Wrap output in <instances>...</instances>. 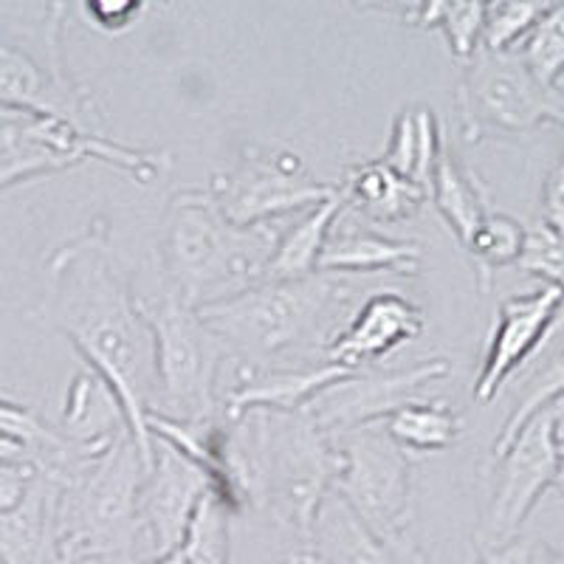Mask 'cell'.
<instances>
[{
    "label": "cell",
    "mask_w": 564,
    "mask_h": 564,
    "mask_svg": "<svg viewBox=\"0 0 564 564\" xmlns=\"http://www.w3.org/2000/svg\"><path fill=\"white\" fill-rule=\"evenodd\" d=\"M291 564H308V562H305V558H302V556H296L294 562H291Z\"/></svg>",
    "instance_id": "41"
},
{
    "label": "cell",
    "mask_w": 564,
    "mask_h": 564,
    "mask_svg": "<svg viewBox=\"0 0 564 564\" xmlns=\"http://www.w3.org/2000/svg\"><path fill=\"white\" fill-rule=\"evenodd\" d=\"M352 280L327 271L300 280H265L198 314L246 365L327 361V347L339 334L336 322L350 308Z\"/></svg>",
    "instance_id": "3"
},
{
    "label": "cell",
    "mask_w": 564,
    "mask_h": 564,
    "mask_svg": "<svg viewBox=\"0 0 564 564\" xmlns=\"http://www.w3.org/2000/svg\"><path fill=\"white\" fill-rule=\"evenodd\" d=\"M54 558L57 564H141V486L148 468L133 435L124 432L108 449H74L54 466Z\"/></svg>",
    "instance_id": "2"
},
{
    "label": "cell",
    "mask_w": 564,
    "mask_h": 564,
    "mask_svg": "<svg viewBox=\"0 0 564 564\" xmlns=\"http://www.w3.org/2000/svg\"><path fill=\"white\" fill-rule=\"evenodd\" d=\"M206 189L220 215L243 229L276 224L339 195V186L314 178L305 161L285 148H246Z\"/></svg>",
    "instance_id": "8"
},
{
    "label": "cell",
    "mask_w": 564,
    "mask_h": 564,
    "mask_svg": "<svg viewBox=\"0 0 564 564\" xmlns=\"http://www.w3.org/2000/svg\"><path fill=\"white\" fill-rule=\"evenodd\" d=\"M539 220H545L547 226L564 235V150L542 186V218Z\"/></svg>",
    "instance_id": "35"
},
{
    "label": "cell",
    "mask_w": 564,
    "mask_h": 564,
    "mask_svg": "<svg viewBox=\"0 0 564 564\" xmlns=\"http://www.w3.org/2000/svg\"><path fill=\"white\" fill-rule=\"evenodd\" d=\"M308 564H395L390 547L381 542L339 491L322 502L308 539L302 542Z\"/></svg>",
    "instance_id": "17"
},
{
    "label": "cell",
    "mask_w": 564,
    "mask_h": 564,
    "mask_svg": "<svg viewBox=\"0 0 564 564\" xmlns=\"http://www.w3.org/2000/svg\"><path fill=\"white\" fill-rule=\"evenodd\" d=\"M517 404H513L511 415L502 423L500 435L494 441V460L511 446L517 432L531 421L536 412L545 410L553 398L564 392V314L558 325L553 327V334L542 345V350L517 372Z\"/></svg>",
    "instance_id": "21"
},
{
    "label": "cell",
    "mask_w": 564,
    "mask_h": 564,
    "mask_svg": "<svg viewBox=\"0 0 564 564\" xmlns=\"http://www.w3.org/2000/svg\"><path fill=\"white\" fill-rule=\"evenodd\" d=\"M517 52L539 83H545L547 88H562L558 83L564 77V0L553 3L551 12L539 20Z\"/></svg>",
    "instance_id": "30"
},
{
    "label": "cell",
    "mask_w": 564,
    "mask_h": 564,
    "mask_svg": "<svg viewBox=\"0 0 564 564\" xmlns=\"http://www.w3.org/2000/svg\"><path fill=\"white\" fill-rule=\"evenodd\" d=\"M423 249L412 240H398L379 235L350 209H341L325 251H322L319 271L327 274H398L415 276L421 269Z\"/></svg>",
    "instance_id": "16"
},
{
    "label": "cell",
    "mask_w": 564,
    "mask_h": 564,
    "mask_svg": "<svg viewBox=\"0 0 564 564\" xmlns=\"http://www.w3.org/2000/svg\"><path fill=\"white\" fill-rule=\"evenodd\" d=\"M491 3L494 0H426L417 26L441 29L452 57L466 65L480 52Z\"/></svg>",
    "instance_id": "25"
},
{
    "label": "cell",
    "mask_w": 564,
    "mask_h": 564,
    "mask_svg": "<svg viewBox=\"0 0 564 564\" xmlns=\"http://www.w3.org/2000/svg\"><path fill=\"white\" fill-rule=\"evenodd\" d=\"M525 235L528 226H522L517 218H511L506 212H488L480 229L475 231V238L466 246V251L475 260L477 285H480L482 294H491L497 269H506V265L520 260L522 249H525Z\"/></svg>",
    "instance_id": "26"
},
{
    "label": "cell",
    "mask_w": 564,
    "mask_h": 564,
    "mask_svg": "<svg viewBox=\"0 0 564 564\" xmlns=\"http://www.w3.org/2000/svg\"><path fill=\"white\" fill-rule=\"evenodd\" d=\"M525 274L545 280V285H556L564 291V235L547 226L545 220H536L528 226L525 249L517 260Z\"/></svg>",
    "instance_id": "31"
},
{
    "label": "cell",
    "mask_w": 564,
    "mask_h": 564,
    "mask_svg": "<svg viewBox=\"0 0 564 564\" xmlns=\"http://www.w3.org/2000/svg\"><path fill=\"white\" fill-rule=\"evenodd\" d=\"M124 432L128 417L113 390L94 370L77 372L65 390L63 435L83 449L102 452Z\"/></svg>",
    "instance_id": "18"
},
{
    "label": "cell",
    "mask_w": 564,
    "mask_h": 564,
    "mask_svg": "<svg viewBox=\"0 0 564 564\" xmlns=\"http://www.w3.org/2000/svg\"><path fill=\"white\" fill-rule=\"evenodd\" d=\"M384 426L406 455H430V452L449 449L463 432L460 415L452 406L437 404L430 398L392 412Z\"/></svg>",
    "instance_id": "24"
},
{
    "label": "cell",
    "mask_w": 564,
    "mask_h": 564,
    "mask_svg": "<svg viewBox=\"0 0 564 564\" xmlns=\"http://www.w3.org/2000/svg\"><path fill=\"white\" fill-rule=\"evenodd\" d=\"M339 193L345 209L359 215L361 220H381V224H398V220L412 218L417 215L423 200H430L423 186L395 173L381 159L352 167Z\"/></svg>",
    "instance_id": "19"
},
{
    "label": "cell",
    "mask_w": 564,
    "mask_h": 564,
    "mask_svg": "<svg viewBox=\"0 0 564 564\" xmlns=\"http://www.w3.org/2000/svg\"><path fill=\"white\" fill-rule=\"evenodd\" d=\"M452 365L446 359H430L392 372L356 370L319 392L302 410L308 412L316 426L325 430L327 435H339V432L359 430L367 423L387 421L401 406L423 401L426 390L446 379Z\"/></svg>",
    "instance_id": "11"
},
{
    "label": "cell",
    "mask_w": 564,
    "mask_h": 564,
    "mask_svg": "<svg viewBox=\"0 0 564 564\" xmlns=\"http://www.w3.org/2000/svg\"><path fill=\"white\" fill-rule=\"evenodd\" d=\"M423 330V311L415 302L395 291H379L367 296L361 308L350 316L327 347V361L345 370H361L381 361L406 341L417 339Z\"/></svg>",
    "instance_id": "14"
},
{
    "label": "cell",
    "mask_w": 564,
    "mask_h": 564,
    "mask_svg": "<svg viewBox=\"0 0 564 564\" xmlns=\"http://www.w3.org/2000/svg\"><path fill=\"white\" fill-rule=\"evenodd\" d=\"M430 200L463 249L475 238V231L480 229L488 212L494 209L488 186L463 164L449 141H443L441 159H437L435 175H432Z\"/></svg>",
    "instance_id": "20"
},
{
    "label": "cell",
    "mask_w": 564,
    "mask_h": 564,
    "mask_svg": "<svg viewBox=\"0 0 564 564\" xmlns=\"http://www.w3.org/2000/svg\"><path fill=\"white\" fill-rule=\"evenodd\" d=\"M0 437L26 446L40 468L54 466L77 449V443H70L63 432H54L37 412L7 398H0Z\"/></svg>",
    "instance_id": "28"
},
{
    "label": "cell",
    "mask_w": 564,
    "mask_h": 564,
    "mask_svg": "<svg viewBox=\"0 0 564 564\" xmlns=\"http://www.w3.org/2000/svg\"><path fill=\"white\" fill-rule=\"evenodd\" d=\"M282 238V220L235 226L220 215L209 189L173 195L161 224V265L173 291L200 311L265 282Z\"/></svg>",
    "instance_id": "4"
},
{
    "label": "cell",
    "mask_w": 564,
    "mask_h": 564,
    "mask_svg": "<svg viewBox=\"0 0 564 564\" xmlns=\"http://www.w3.org/2000/svg\"><path fill=\"white\" fill-rule=\"evenodd\" d=\"M209 491L212 477L206 475V468L175 449L173 443L155 437L153 466L144 475L139 500L150 556L181 551L189 522Z\"/></svg>",
    "instance_id": "13"
},
{
    "label": "cell",
    "mask_w": 564,
    "mask_h": 564,
    "mask_svg": "<svg viewBox=\"0 0 564 564\" xmlns=\"http://www.w3.org/2000/svg\"><path fill=\"white\" fill-rule=\"evenodd\" d=\"M155 347V410L178 423L218 421V372L229 347L195 308L164 289L141 300Z\"/></svg>",
    "instance_id": "5"
},
{
    "label": "cell",
    "mask_w": 564,
    "mask_h": 564,
    "mask_svg": "<svg viewBox=\"0 0 564 564\" xmlns=\"http://www.w3.org/2000/svg\"><path fill=\"white\" fill-rule=\"evenodd\" d=\"M141 564H186V562H184V553L173 551V553H164V556H150L148 562H141Z\"/></svg>",
    "instance_id": "38"
},
{
    "label": "cell",
    "mask_w": 564,
    "mask_h": 564,
    "mask_svg": "<svg viewBox=\"0 0 564 564\" xmlns=\"http://www.w3.org/2000/svg\"><path fill=\"white\" fill-rule=\"evenodd\" d=\"M556 488L564 494V437H558V475H556Z\"/></svg>",
    "instance_id": "39"
},
{
    "label": "cell",
    "mask_w": 564,
    "mask_h": 564,
    "mask_svg": "<svg viewBox=\"0 0 564 564\" xmlns=\"http://www.w3.org/2000/svg\"><path fill=\"white\" fill-rule=\"evenodd\" d=\"M341 209H345V200L339 193L305 212L296 224L285 226L265 280H300V276L316 274L322 251H325Z\"/></svg>",
    "instance_id": "23"
},
{
    "label": "cell",
    "mask_w": 564,
    "mask_h": 564,
    "mask_svg": "<svg viewBox=\"0 0 564 564\" xmlns=\"http://www.w3.org/2000/svg\"><path fill=\"white\" fill-rule=\"evenodd\" d=\"M457 119L468 144L520 139L545 124L564 128V90L533 77L520 52H480L463 65Z\"/></svg>",
    "instance_id": "6"
},
{
    "label": "cell",
    "mask_w": 564,
    "mask_h": 564,
    "mask_svg": "<svg viewBox=\"0 0 564 564\" xmlns=\"http://www.w3.org/2000/svg\"><path fill=\"white\" fill-rule=\"evenodd\" d=\"M148 9V0H79V12L90 26L105 34L133 29Z\"/></svg>",
    "instance_id": "32"
},
{
    "label": "cell",
    "mask_w": 564,
    "mask_h": 564,
    "mask_svg": "<svg viewBox=\"0 0 564 564\" xmlns=\"http://www.w3.org/2000/svg\"><path fill=\"white\" fill-rule=\"evenodd\" d=\"M45 319L122 404L144 468L153 466L155 347L130 276L102 220L59 246L45 265Z\"/></svg>",
    "instance_id": "1"
},
{
    "label": "cell",
    "mask_w": 564,
    "mask_h": 564,
    "mask_svg": "<svg viewBox=\"0 0 564 564\" xmlns=\"http://www.w3.org/2000/svg\"><path fill=\"white\" fill-rule=\"evenodd\" d=\"M63 32V0H54L48 12V59L40 63L20 45L0 40V105L48 116L77 128L79 133L105 135L102 116L85 88L70 77L59 48Z\"/></svg>",
    "instance_id": "10"
},
{
    "label": "cell",
    "mask_w": 564,
    "mask_h": 564,
    "mask_svg": "<svg viewBox=\"0 0 564 564\" xmlns=\"http://www.w3.org/2000/svg\"><path fill=\"white\" fill-rule=\"evenodd\" d=\"M551 0H494L488 9L482 45L486 52H517L536 23L551 12Z\"/></svg>",
    "instance_id": "29"
},
{
    "label": "cell",
    "mask_w": 564,
    "mask_h": 564,
    "mask_svg": "<svg viewBox=\"0 0 564 564\" xmlns=\"http://www.w3.org/2000/svg\"><path fill=\"white\" fill-rule=\"evenodd\" d=\"M477 564H564V556L536 536H517L491 551H477Z\"/></svg>",
    "instance_id": "33"
},
{
    "label": "cell",
    "mask_w": 564,
    "mask_h": 564,
    "mask_svg": "<svg viewBox=\"0 0 564 564\" xmlns=\"http://www.w3.org/2000/svg\"><path fill=\"white\" fill-rule=\"evenodd\" d=\"M43 468L34 460H0V513L18 511L37 486Z\"/></svg>",
    "instance_id": "34"
},
{
    "label": "cell",
    "mask_w": 564,
    "mask_h": 564,
    "mask_svg": "<svg viewBox=\"0 0 564 564\" xmlns=\"http://www.w3.org/2000/svg\"><path fill=\"white\" fill-rule=\"evenodd\" d=\"M339 452L336 491L387 547L406 542L412 528V460L384 421L334 435Z\"/></svg>",
    "instance_id": "7"
},
{
    "label": "cell",
    "mask_w": 564,
    "mask_h": 564,
    "mask_svg": "<svg viewBox=\"0 0 564 564\" xmlns=\"http://www.w3.org/2000/svg\"><path fill=\"white\" fill-rule=\"evenodd\" d=\"M334 361H302V365H246L238 381L226 395V417L243 415L249 410H302L319 392L350 376Z\"/></svg>",
    "instance_id": "15"
},
{
    "label": "cell",
    "mask_w": 564,
    "mask_h": 564,
    "mask_svg": "<svg viewBox=\"0 0 564 564\" xmlns=\"http://www.w3.org/2000/svg\"><path fill=\"white\" fill-rule=\"evenodd\" d=\"M564 314V291L556 285L517 294L502 300L494 319L491 339H488L486 359H482L471 395L480 404H488L506 390L508 381L542 350L553 327Z\"/></svg>",
    "instance_id": "12"
},
{
    "label": "cell",
    "mask_w": 564,
    "mask_h": 564,
    "mask_svg": "<svg viewBox=\"0 0 564 564\" xmlns=\"http://www.w3.org/2000/svg\"><path fill=\"white\" fill-rule=\"evenodd\" d=\"M29 113V110H18V108H9V105H0V124L12 122V119H18V116Z\"/></svg>",
    "instance_id": "40"
},
{
    "label": "cell",
    "mask_w": 564,
    "mask_h": 564,
    "mask_svg": "<svg viewBox=\"0 0 564 564\" xmlns=\"http://www.w3.org/2000/svg\"><path fill=\"white\" fill-rule=\"evenodd\" d=\"M443 141L446 139L441 135L437 116L426 105H415V108H406L395 116L381 161L390 164L404 178L415 181L430 195L432 175H435L437 159H441Z\"/></svg>",
    "instance_id": "22"
},
{
    "label": "cell",
    "mask_w": 564,
    "mask_h": 564,
    "mask_svg": "<svg viewBox=\"0 0 564 564\" xmlns=\"http://www.w3.org/2000/svg\"><path fill=\"white\" fill-rule=\"evenodd\" d=\"M359 9L379 14H392V18L404 20V23H417L426 0H352Z\"/></svg>",
    "instance_id": "36"
},
{
    "label": "cell",
    "mask_w": 564,
    "mask_h": 564,
    "mask_svg": "<svg viewBox=\"0 0 564 564\" xmlns=\"http://www.w3.org/2000/svg\"><path fill=\"white\" fill-rule=\"evenodd\" d=\"M497 463L500 475L477 528V551H491L520 536L542 494L556 486L558 435L551 412H536Z\"/></svg>",
    "instance_id": "9"
},
{
    "label": "cell",
    "mask_w": 564,
    "mask_h": 564,
    "mask_svg": "<svg viewBox=\"0 0 564 564\" xmlns=\"http://www.w3.org/2000/svg\"><path fill=\"white\" fill-rule=\"evenodd\" d=\"M553 417V426H556V435L564 437V392L558 398H553L551 404L545 406Z\"/></svg>",
    "instance_id": "37"
},
{
    "label": "cell",
    "mask_w": 564,
    "mask_h": 564,
    "mask_svg": "<svg viewBox=\"0 0 564 564\" xmlns=\"http://www.w3.org/2000/svg\"><path fill=\"white\" fill-rule=\"evenodd\" d=\"M231 508L209 491L195 511L184 536L186 564H231Z\"/></svg>",
    "instance_id": "27"
}]
</instances>
